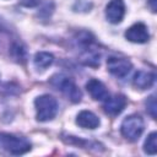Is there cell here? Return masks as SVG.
<instances>
[{
	"mask_svg": "<svg viewBox=\"0 0 157 157\" xmlns=\"http://www.w3.org/2000/svg\"><path fill=\"white\" fill-rule=\"evenodd\" d=\"M53 61H54V56L48 52H38L33 58L34 66L39 70H45L53 64Z\"/></svg>",
	"mask_w": 157,
	"mask_h": 157,
	"instance_id": "7c38bea8",
	"label": "cell"
},
{
	"mask_svg": "<svg viewBox=\"0 0 157 157\" xmlns=\"http://www.w3.org/2000/svg\"><path fill=\"white\" fill-rule=\"evenodd\" d=\"M146 107H147V112L150 113V115L156 119V109H157V104H156V98L155 96L148 97L147 102H146Z\"/></svg>",
	"mask_w": 157,
	"mask_h": 157,
	"instance_id": "9a60e30c",
	"label": "cell"
},
{
	"mask_svg": "<svg viewBox=\"0 0 157 157\" xmlns=\"http://www.w3.org/2000/svg\"><path fill=\"white\" fill-rule=\"evenodd\" d=\"M38 121H49L55 118L58 113V102L50 94H42L34 101Z\"/></svg>",
	"mask_w": 157,
	"mask_h": 157,
	"instance_id": "3957f363",
	"label": "cell"
},
{
	"mask_svg": "<svg viewBox=\"0 0 157 157\" xmlns=\"http://www.w3.org/2000/svg\"><path fill=\"white\" fill-rule=\"evenodd\" d=\"M11 54L13 56L15 60L17 61H21V60H25L26 58V50L23 49V47L18 43H15L12 47H11Z\"/></svg>",
	"mask_w": 157,
	"mask_h": 157,
	"instance_id": "5bb4252c",
	"label": "cell"
},
{
	"mask_svg": "<svg viewBox=\"0 0 157 157\" xmlns=\"http://www.w3.org/2000/svg\"><path fill=\"white\" fill-rule=\"evenodd\" d=\"M39 2H40V0H20V4L23 6H27V7L37 6Z\"/></svg>",
	"mask_w": 157,
	"mask_h": 157,
	"instance_id": "2e32d148",
	"label": "cell"
},
{
	"mask_svg": "<svg viewBox=\"0 0 157 157\" xmlns=\"http://www.w3.org/2000/svg\"><path fill=\"white\" fill-rule=\"evenodd\" d=\"M107 67H108V71L113 76L118 78H123L130 72L132 65L128 59L118 58V56H109L107 59Z\"/></svg>",
	"mask_w": 157,
	"mask_h": 157,
	"instance_id": "5b68a950",
	"label": "cell"
},
{
	"mask_svg": "<svg viewBox=\"0 0 157 157\" xmlns=\"http://www.w3.org/2000/svg\"><path fill=\"white\" fill-rule=\"evenodd\" d=\"M153 82H155V74L144 70L137 71L132 78L134 87L139 90H147L153 85Z\"/></svg>",
	"mask_w": 157,
	"mask_h": 157,
	"instance_id": "8fae6325",
	"label": "cell"
},
{
	"mask_svg": "<svg viewBox=\"0 0 157 157\" xmlns=\"http://www.w3.org/2000/svg\"><path fill=\"white\" fill-rule=\"evenodd\" d=\"M125 15V4L123 0H110L105 6V17L110 23H119Z\"/></svg>",
	"mask_w": 157,
	"mask_h": 157,
	"instance_id": "52a82bcc",
	"label": "cell"
},
{
	"mask_svg": "<svg viewBox=\"0 0 157 157\" xmlns=\"http://www.w3.org/2000/svg\"><path fill=\"white\" fill-rule=\"evenodd\" d=\"M0 148L11 155L18 156L31 150V142L22 136L9 132H0Z\"/></svg>",
	"mask_w": 157,
	"mask_h": 157,
	"instance_id": "6da1fadb",
	"label": "cell"
},
{
	"mask_svg": "<svg viewBox=\"0 0 157 157\" xmlns=\"http://www.w3.org/2000/svg\"><path fill=\"white\" fill-rule=\"evenodd\" d=\"M86 88L94 101H105L109 97V92L107 87L97 78H91L86 83Z\"/></svg>",
	"mask_w": 157,
	"mask_h": 157,
	"instance_id": "9c48e42d",
	"label": "cell"
},
{
	"mask_svg": "<svg viewBox=\"0 0 157 157\" xmlns=\"http://www.w3.org/2000/svg\"><path fill=\"white\" fill-rule=\"evenodd\" d=\"M156 1H157V0H148V5H150V7H151L152 12H156V10H157V6H156Z\"/></svg>",
	"mask_w": 157,
	"mask_h": 157,
	"instance_id": "e0dca14e",
	"label": "cell"
},
{
	"mask_svg": "<svg viewBox=\"0 0 157 157\" xmlns=\"http://www.w3.org/2000/svg\"><path fill=\"white\" fill-rule=\"evenodd\" d=\"M50 85L54 86L58 91H60L63 94H65L71 102L78 103L82 98V93L80 88L76 86V83L67 76L56 74L50 78Z\"/></svg>",
	"mask_w": 157,
	"mask_h": 157,
	"instance_id": "7a4b0ae2",
	"label": "cell"
},
{
	"mask_svg": "<svg viewBox=\"0 0 157 157\" xmlns=\"http://www.w3.org/2000/svg\"><path fill=\"white\" fill-rule=\"evenodd\" d=\"M144 151L147 155H156L157 153V132H151L144 144Z\"/></svg>",
	"mask_w": 157,
	"mask_h": 157,
	"instance_id": "4fadbf2b",
	"label": "cell"
},
{
	"mask_svg": "<svg viewBox=\"0 0 157 157\" xmlns=\"http://www.w3.org/2000/svg\"><path fill=\"white\" fill-rule=\"evenodd\" d=\"M144 128H145L144 119L137 114H131L123 120L121 126H120V131H121V135L126 140L136 141L141 136Z\"/></svg>",
	"mask_w": 157,
	"mask_h": 157,
	"instance_id": "277c9868",
	"label": "cell"
},
{
	"mask_svg": "<svg viewBox=\"0 0 157 157\" xmlns=\"http://www.w3.org/2000/svg\"><path fill=\"white\" fill-rule=\"evenodd\" d=\"M103 109L109 115H118L120 114L125 105H126V97L123 94H115L113 97H108L105 101H103Z\"/></svg>",
	"mask_w": 157,
	"mask_h": 157,
	"instance_id": "ba28073f",
	"label": "cell"
},
{
	"mask_svg": "<svg viewBox=\"0 0 157 157\" xmlns=\"http://www.w3.org/2000/svg\"><path fill=\"white\" fill-rule=\"evenodd\" d=\"M76 124L83 129H96L99 126L101 121H99V118L94 113L90 110H82L77 114Z\"/></svg>",
	"mask_w": 157,
	"mask_h": 157,
	"instance_id": "30bf717a",
	"label": "cell"
},
{
	"mask_svg": "<svg viewBox=\"0 0 157 157\" xmlns=\"http://www.w3.org/2000/svg\"><path fill=\"white\" fill-rule=\"evenodd\" d=\"M125 38L132 43H139V44L146 43L150 39V34H148L146 25L141 22L134 23L125 31Z\"/></svg>",
	"mask_w": 157,
	"mask_h": 157,
	"instance_id": "8992f818",
	"label": "cell"
}]
</instances>
